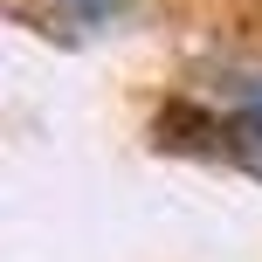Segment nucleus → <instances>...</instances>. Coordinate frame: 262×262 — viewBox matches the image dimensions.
Masks as SVG:
<instances>
[{"instance_id":"2","label":"nucleus","mask_w":262,"mask_h":262,"mask_svg":"<svg viewBox=\"0 0 262 262\" xmlns=\"http://www.w3.org/2000/svg\"><path fill=\"white\" fill-rule=\"evenodd\" d=\"M55 7H62V14H76L83 28H97V21H111V14H118L124 0H55Z\"/></svg>"},{"instance_id":"1","label":"nucleus","mask_w":262,"mask_h":262,"mask_svg":"<svg viewBox=\"0 0 262 262\" xmlns=\"http://www.w3.org/2000/svg\"><path fill=\"white\" fill-rule=\"evenodd\" d=\"M235 131L262 138V76H249V83L235 90Z\"/></svg>"}]
</instances>
